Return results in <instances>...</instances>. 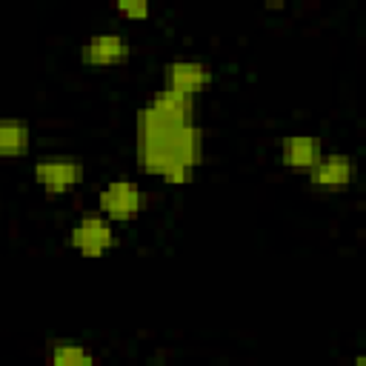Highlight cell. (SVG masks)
Segmentation results:
<instances>
[{
	"label": "cell",
	"mask_w": 366,
	"mask_h": 366,
	"mask_svg": "<svg viewBox=\"0 0 366 366\" xmlns=\"http://www.w3.org/2000/svg\"><path fill=\"white\" fill-rule=\"evenodd\" d=\"M134 154L146 174L183 186L203 160V129L194 120V100L174 92H154L134 114Z\"/></svg>",
	"instance_id": "1"
},
{
	"label": "cell",
	"mask_w": 366,
	"mask_h": 366,
	"mask_svg": "<svg viewBox=\"0 0 366 366\" xmlns=\"http://www.w3.org/2000/svg\"><path fill=\"white\" fill-rule=\"evenodd\" d=\"M146 203H149L146 189H140L129 177H114L97 192V212L112 223H126L137 217L146 209Z\"/></svg>",
	"instance_id": "2"
},
{
	"label": "cell",
	"mask_w": 366,
	"mask_h": 366,
	"mask_svg": "<svg viewBox=\"0 0 366 366\" xmlns=\"http://www.w3.org/2000/svg\"><path fill=\"white\" fill-rule=\"evenodd\" d=\"M114 243H117L114 223L100 212H86L71 223L69 246L83 257H103L109 249H114Z\"/></svg>",
	"instance_id": "3"
},
{
	"label": "cell",
	"mask_w": 366,
	"mask_h": 366,
	"mask_svg": "<svg viewBox=\"0 0 366 366\" xmlns=\"http://www.w3.org/2000/svg\"><path fill=\"white\" fill-rule=\"evenodd\" d=\"M31 174L46 194H69L83 180V163L71 154H43L34 160Z\"/></svg>",
	"instance_id": "4"
},
{
	"label": "cell",
	"mask_w": 366,
	"mask_h": 366,
	"mask_svg": "<svg viewBox=\"0 0 366 366\" xmlns=\"http://www.w3.org/2000/svg\"><path fill=\"white\" fill-rule=\"evenodd\" d=\"M212 83V69L203 60L194 57H177L172 63H166L163 69V89L183 94V97H197V92H203Z\"/></svg>",
	"instance_id": "5"
},
{
	"label": "cell",
	"mask_w": 366,
	"mask_h": 366,
	"mask_svg": "<svg viewBox=\"0 0 366 366\" xmlns=\"http://www.w3.org/2000/svg\"><path fill=\"white\" fill-rule=\"evenodd\" d=\"M306 177L317 192H343L355 180V160L343 152H323L320 160L306 172Z\"/></svg>",
	"instance_id": "6"
},
{
	"label": "cell",
	"mask_w": 366,
	"mask_h": 366,
	"mask_svg": "<svg viewBox=\"0 0 366 366\" xmlns=\"http://www.w3.org/2000/svg\"><path fill=\"white\" fill-rule=\"evenodd\" d=\"M132 46L129 37L120 31H97L83 40L80 46V63L89 69H106V66H120L129 57Z\"/></svg>",
	"instance_id": "7"
},
{
	"label": "cell",
	"mask_w": 366,
	"mask_h": 366,
	"mask_svg": "<svg viewBox=\"0 0 366 366\" xmlns=\"http://www.w3.org/2000/svg\"><path fill=\"white\" fill-rule=\"evenodd\" d=\"M323 154V146L315 134H289L280 143V160L286 169L295 172H309Z\"/></svg>",
	"instance_id": "8"
},
{
	"label": "cell",
	"mask_w": 366,
	"mask_h": 366,
	"mask_svg": "<svg viewBox=\"0 0 366 366\" xmlns=\"http://www.w3.org/2000/svg\"><path fill=\"white\" fill-rule=\"evenodd\" d=\"M31 129L20 117H0V157H20L29 152Z\"/></svg>",
	"instance_id": "9"
},
{
	"label": "cell",
	"mask_w": 366,
	"mask_h": 366,
	"mask_svg": "<svg viewBox=\"0 0 366 366\" xmlns=\"http://www.w3.org/2000/svg\"><path fill=\"white\" fill-rule=\"evenodd\" d=\"M49 366H97V357L77 340H57L49 349Z\"/></svg>",
	"instance_id": "10"
},
{
	"label": "cell",
	"mask_w": 366,
	"mask_h": 366,
	"mask_svg": "<svg viewBox=\"0 0 366 366\" xmlns=\"http://www.w3.org/2000/svg\"><path fill=\"white\" fill-rule=\"evenodd\" d=\"M114 11H120L129 20H146L152 14V6L146 0H117L114 3Z\"/></svg>",
	"instance_id": "11"
},
{
	"label": "cell",
	"mask_w": 366,
	"mask_h": 366,
	"mask_svg": "<svg viewBox=\"0 0 366 366\" xmlns=\"http://www.w3.org/2000/svg\"><path fill=\"white\" fill-rule=\"evenodd\" d=\"M355 366H363V355H357V357H355Z\"/></svg>",
	"instance_id": "12"
}]
</instances>
